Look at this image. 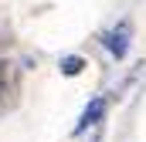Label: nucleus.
<instances>
[{"mask_svg":"<svg viewBox=\"0 0 146 142\" xmlns=\"http://www.w3.org/2000/svg\"><path fill=\"white\" fill-rule=\"evenodd\" d=\"M99 139H102V122H99L95 129H88V142H99Z\"/></svg>","mask_w":146,"mask_h":142,"instance_id":"5","label":"nucleus"},{"mask_svg":"<svg viewBox=\"0 0 146 142\" xmlns=\"http://www.w3.org/2000/svg\"><path fill=\"white\" fill-rule=\"evenodd\" d=\"M102 47L109 51L115 61H126V54H129V47H133V20H129V17L115 20V27H109V31L102 34Z\"/></svg>","mask_w":146,"mask_h":142,"instance_id":"1","label":"nucleus"},{"mask_svg":"<svg viewBox=\"0 0 146 142\" xmlns=\"http://www.w3.org/2000/svg\"><path fill=\"white\" fill-rule=\"evenodd\" d=\"M85 68H88V61H85L82 54H61V61H58V71H61L65 78H78Z\"/></svg>","mask_w":146,"mask_h":142,"instance_id":"4","label":"nucleus"},{"mask_svg":"<svg viewBox=\"0 0 146 142\" xmlns=\"http://www.w3.org/2000/svg\"><path fill=\"white\" fill-rule=\"evenodd\" d=\"M21 102V68L14 61H0V108H14Z\"/></svg>","mask_w":146,"mask_h":142,"instance_id":"2","label":"nucleus"},{"mask_svg":"<svg viewBox=\"0 0 146 142\" xmlns=\"http://www.w3.org/2000/svg\"><path fill=\"white\" fill-rule=\"evenodd\" d=\"M106 108H109V98H102V95H95L88 105L82 108V115H78V125H75V135H85L88 129H95L102 118H106Z\"/></svg>","mask_w":146,"mask_h":142,"instance_id":"3","label":"nucleus"}]
</instances>
